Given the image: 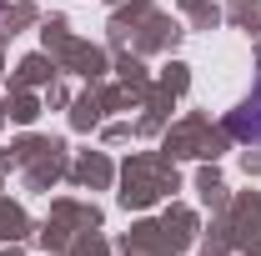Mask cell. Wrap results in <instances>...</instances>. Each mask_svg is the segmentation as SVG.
Listing matches in <instances>:
<instances>
[{"instance_id":"6da1fadb","label":"cell","mask_w":261,"mask_h":256,"mask_svg":"<svg viewBox=\"0 0 261 256\" xmlns=\"http://www.w3.org/2000/svg\"><path fill=\"white\" fill-rule=\"evenodd\" d=\"M231 136L236 141H246V146H261V75H256V86H251V96L241 100L236 111H231Z\"/></svg>"}]
</instances>
